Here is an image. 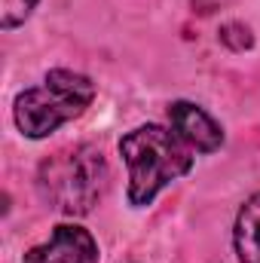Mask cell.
Wrapping results in <instances>:
<instances>
[{
    "label": "cell",
    "mask_w": 260,
    "mask_h": 263,
    "mask_svg": "<svg viewBox=\"0 0 260 263\" xmlns=\"http://www.w3.org/2000/svg\"><path fill=\"white\" fill-rule=\"evenodd\" d=\"M120 153L129 165V202L135 208L150 205L165 184L193 168V147L178 132L156 123L132 129L120 141Z\"/></svg>",
    "instance_id": "obj_1"
},
{
    "label": "cell",
    "mask_w": 260,
    "mask_h": 263,
    "mask_svg": "<svg viewBox=\"0 0 260 263\" xmlns=\"http://www.w3.org/2000/svg\"><path fill=\"white\" fill-rule=\"evenodd\" d=\"M107 187V162L92 144L55 150L37 172V190L62 214H89Z\"/></svg>",
    "instance_id": "obj_2"
},
{
    "label": "cell",
    "mask_w": 260,
    "mask_h": 263,
    "mask_svg": "<svg viewBox=\"0 0 260 263\" xmlns=\"http://www.w3.org/2000/svg\"><path fill=\"white\" fill-rule=\"evenodd\" d=\"M95 98V83L83 73L55 67L46 73L43 86L25 89L15 98L12 117L25 138H46L65 123L77 120Z\"/></svg>",
    "instance_id": "obj_3"
},
{
    "label": "cell",
    "mask_w": 260,
    "mask_h": 263,
    "mask_svg": "<svg viewBox=\"0 0 260 263\" xmlns=\"http://www.w3.org/2000/svg\"><path fill=\"white\" fill-rule=\"evenodd\" d=\"M25 263H98V242L89 230L77 223H62L43 245H34Z\"/></svg>",
    "instance_id": "obj_4"
},
{
    "label": "cell",
    "mask_w": 260,
    "mask_h": 263,
    "mask_svg": "<svg viewBox=\"0 0 260 263\" xmlns=\"http://www.w3.org/2000/svg\"><path fill=\"white\" fill-rule=\"evenodd\" d=\"M169 120H172V129L178 132L193 150L199 153H214L220 150L224 144V129L199 107L193 101H175L169 107Z\"/></svg>",
    "instance_id": "obj_5"
},
{
    "label": "cell",
    "mask_w": 260,
    "mask_h": 263,
    "mask_svg": "<svg viewBox=\"0 0 260 263\" xmlns=\"http://www.w3.org/2000/svg\"><path fill=\"white\" fill-rule=\"evenodd\" d=\"M233 242H236V254L242 263H260V193L242 205L236 217Z\"/></svg>",
    "instance_id": "obj_6"
},
{
    "label": "cell",
    "mask_w": 260,
    "mask_h": 263,
    "mask_svg": "<svg viewBox=\"0 0 260 263\" xmlns=\"http://www.w3.org/2000/svg\"><path fill=\"white\" fill-rule=\"evenodd\" d=\"M34 6H37V0H0V25L6 31L22 25L34 12Z\"/></svg>",
    "instance_id": "obj_7"
}]
</instances>
